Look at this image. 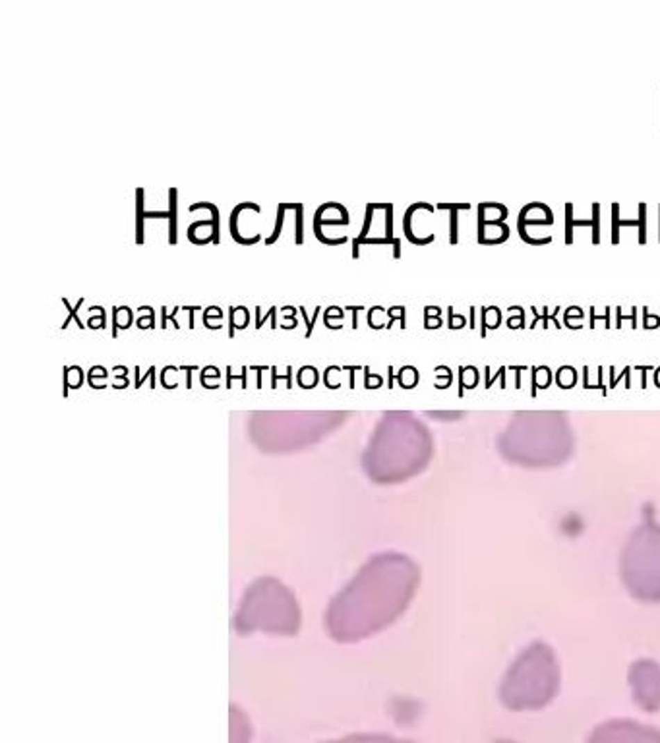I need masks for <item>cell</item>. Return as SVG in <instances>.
Returning <instances> with one entry per match:
<instances>
[{"label":"cell","mask_w":660,"mask_h":743,"mask_svg":"<svg viewBox=\"0 0 660 743\" xmlns=\"http://www.w3.org/2000/svg\"><path fill=\"white\" fill-rule=\"evenodd\" d=\"M598 211H600V207L595 204L593 206V221H573V217H571V206H568V217H566V240L571 242V229H573V224H583V227H593V242H598L600 240V227H598Z\"/></svg>","instance_id":"1"},{"label":"cell","mask_w":660,"mask_h":743,"mask_svg":"<svg viewBox=\"0 0 660 743\" xmlns=\"http://www.w3.org/2000/svg\"><path fill=\"white\" fill-rule=\"evenodd\" d=\"M645 213H647V206L641 204V206H639V221H620L618 215H614V233H612V240L618 242V227H620V224H629V227H635V224H637V227H639V242L647 240V234H645L647 233V227H645V219H647V217H645Z\"/></svg>","instance_id":"2"}]
</instances>
